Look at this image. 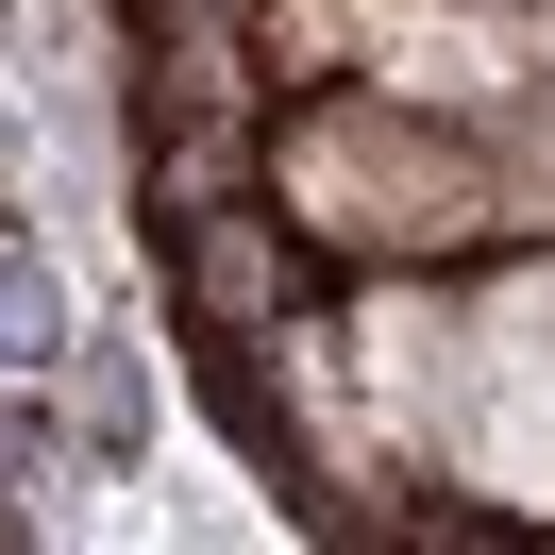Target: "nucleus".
I'll use <instances>...</instances> for the list:
<instances>
[{
	"mask_svg": "<svg viewBox=\"0 0 555 555\" xmlns=\"http://www.w3.org/2000/svg\"><path fill=\"white\" fill-rule=\"evenodd\" d=\"M505 219H555V85H539V118H521V152H505Z\"/></svg>",
	"mask_w": 555,
	"mask_h": 555,
	"instance_id": "0eeeda50",
	"label": "nucleus"
},
{
	"mask_svg": "<svg viewBox=\"0 0 555 555\" xmlns=\"http://www.w3.org/2000/svg\"><path fill=\"white\" fill-rule=\"evenodd\" d=\"M286 270H304V219H270V203H185L169 219V286H185L203 337H270Z\"/></svg>",
	"mask_w": 555,
	"mask_h": 555,
	"instance_id": "39448f33",
	"label": "nucleus"
},
{
	"mask_svg": "<svg viewBox=\"0 0 555 555\" xmlns=\"http://www.w3.org/2000/svg\"><path fill=\"white\" fill-rule=\"evenodd\" d=\"M454 454H472V488H505V505H555V270H521L505 304L472 320Z\"/></svg>",
	"mask_w": 555,
	"mask_h": 555,
	"instance_id": "7ed1b4c3",
	"label": "nucleus"
},
{
	"mask_svg": "<svg viewBox=\"0 0 555 555\" xmlns=\"http://www.w3.org/2000/svg\"><path fill=\"white\" fill-rule=\"evenodd\" d=\"M353 68L438 102V118H488V102H539L555 85V35L505 17V0H353Z\"/></svg>",
	"mask_w": 555,
	"mask_h": 555,
	"instance_id": "f03ea898",
	"label": "nucleus"
},
{
	"mask_svg": "<svg viewBox=\"0 0 555 555\" xmlns=\"http://www.w3.org/2000/svg\"><path fill=\"white\" fill-rule=\"evenodd\" d=\"M353 404L387 421V454H454V404H472V320L438 304L421 270H387L371 304H353Z\"/></svg>",
	"mask_w": 555,
	"mask_h": 555,
	"instance_id": "20e7f679",
	"label": "nucleus"
},
{
	"mask_svg": "<svg viewBox=\"0 0 555 555\" xmlns=\"http://www.w3.org/2000/svg\"><path fill=\"white\" fill-rule=\"evenodd\" d=\"M135 135H152V203H253L270 185V118L253 102H135Z\"/></svg>",
	"mask_w": 555,
	"mask_h": 555,
	"instance_id": "423d86ee",
	"label": "nucleus"
},
{
	"mask_svg": "<svg viewBox=\"0 0 555 555\" xmlns=\"http://www.w3.org/2000/svg\"><path fill=\"white\" fill-rule=\"evenodd\" d=\"M270 185H286V219H304V236H337V253H387V270L521 236V219H505V152L438 135V102H404V85L286 118V135H270Z\"/></svg>",
	"mask_w": 555,
	"mask_h": 555,
	"instance_id": "f257e3e1",
	"label": "nucleus"
}]
</instances>
